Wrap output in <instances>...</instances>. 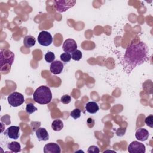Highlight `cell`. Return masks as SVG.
Masks as SVG:
<instances>
[{"label":"cell","instance_id":"1","mask_svg":"<svg viewBox=\"0 0 153 153\" xmlns=\"http://www.w3.org/2000/svg\"><path fill=\"white\" fill-rule=\"evenodd\" d=\"M149 49L146 44L142 41L132 42L127 47L124 54L123 65L126 72L130 73L137 66L148 60Z\"/></svg>","mask_w":153,"mask_h":153},{"label":"cell","instance_id":"2","mask_svg":"<svg viewBox=\"0 0 153 153\" xmlns=\"http://www.w3.org/2000/svg\"><path fill=\"white\" fill-rule=\"evenodd\" d=\"M33 100L41 105L49 103L52 99V94L49 87L41 85L37 88L33 94Z\"/></svg>","mask_w":153,"mask_h":153},{"label":"cell","instance_id":"3","mask_svg":"<svg viewBox=\"0 0 153 153\" xmlns=\"http://www.w3.org/2000/svg\"><path fill=\"white\" fill-rule=\"evenodd\" d=\"M1 70L5 65H8L10 68L13 64L14 59V53L9 50H1Z\"/></svg>","mask_w":153,"mask_h":153},{"label":"cell","instance_id":"4","mask_svg":"<svg viewBox=\"0 0 153 153\" xmlns=\"http://www.w3.org/2000/svg\"><path fill=\"white\" fill-rule=\"evenodd\" d=\"M8 103L13 107H17L22 105L25 99L22 94L19 92H13L8 96Z\"/></svg>","mask_w":153,"mask_h":153},{"label":"cell","instance_id":"5","mask_svg":"<svg viewBox=\"0 0 153 153\" xmlns=\"http://www.w3.org/2000/svg\"><path fill=\"white\" fill-rule=\"evenodd\" d=\"M76 3V1L61 0L54 1V6L56 10L60 13H63L72 7Z\"/></svg>","mask_w":153,"mask_h":153},{"label":"cell","instance_id":"6","mask_svg":"<svg viewBox=\"0 0 153 153\" xmlns=\"http://www.w3.org/2000/svg\"><path fill=\"white\" fill-rule=\"evenodd\" d=\"M38 43L42 46H48L53 42L51 34L47 31H41L38 36Z\"/></svg>","mask_w":153,"mask_h":153},{"label":"cell","instance_id":"7","mask_svg":"<svg viewBox=\"0 0 153 153\" xmlns=\"http://www.w3.org/2000/svg\"><path fill=\"white\" fill-rule=\"evenodd\" d=\"M145 146L138 141L132 142L128 146V151L130 153H145Z\"/></svg>","mask_w":153,"mask_h":153},{"label":"cell","instance_id":"8","mask_svg":"<svg viewBox=\"0 0 153 153\" xmlns=\"http://www.w3.org/2000/svg\"><path fill=\"white\" fill-rule=\"evenodd\" d=\"M77 48L76 41L72 39H67L63 44V50L65 53H72Z\"/></svg>","mask_w":153,"mask_h":153},{"label":"cell","instance_id":"9","mask_svg":"<svg viewBox=\"0 0 153 153\" xmlns=\"http://www.w3.org/2000/svg\"><path fill=\"white\" fill-rule=\"evenodd\" d=\"M4 134L10 139H17L20 136V127L14 126H10L5 131Z\"/></svg>","mask_w":153,"mask_h":153},{"label":"cell","instance_id":"10","mask_svg":"<svg viewBox=\"0 0 153 153\" xmlns=\"http://www.w3.org/2000/svg\"><path fill=\"white\" fill-rule=\"evenodd\" d=\"M63 69V64L62 62L59 60H56L51 63L50 66V70L51 73L54 75H57L62 72Z\"/></svg>","mask_w":153,"mask_h":153},{"label":"cell","instance_id":"11","mask_svg":"<svg viewBox=\"0 0 153 153\" xmlns=\"http://www.w3.org/2000/svg\"><path fill=\"white\" fill-rule=\"evenodd\" d=\"M60 146L56 143H48L44 147V153H60Z\"/></svg>","mask_w":153,"mask_h":153},{"label":"cell","instance_id":"12","mask_svg":"<svg viewBox=\"0 0 153 153\" xmlns=\"http://www.w3.org/2000/svg\"><path fill=\"white\" fill-rule=\"evenodd\" d=\"M135 137L137 140L140 141H145L149 137V132L145 128H139L136 131Z\"/></svg>","mask_w":153,"mask_h":153},{"label":"cell","instance_id":"13","mask_svg":"<svg viewBox=\"0 0 153 153\" xmlns=\"http://www.w3.org/2000/svg\"><path fill=\"white\" fill-rule=\"evenodd\" d=\"M36 136L39 141H46L49 139V135L44 128H38L35 131Z\"/></svg>","mask_w":153,"mask_h":153},{"label":"cell","instance_id":"14","mask_svg":"<svg viewBox=\"0 0 153 153\" xmlns=\"http://www.w3.org/2000/svg\"><path fill=\"white\" fill-rule=\"evenodd\" d=\"M85 110L90 114H95L99 111V106L94 102H89L85 105Z\"/></svg>","mask_w":153,"mask_h":153},{"label":"cell","instance_id":"15","mask_svg":"<svg viewBox=\"0 0 153 153\" xmlns=\"http://www.w3.org/2000/svg\"><path fill=\"white\" fill-rule=\"evenodd\" d=\"M35 38L31 35H27L25 36L23 39V44L27 48L33 47L35 44Z\"/></svg>","mask_w":153,"mask_h":153},{"label":"cell","instance_id":"16","mask_svg":"<svg viewBox=\"0 0 153 153\" xmlns=\"http://www.w3.org/2000/svg\"><path fill=\"white\" fill-rule=\"evenodd\" d=\"M7 148L9 149L11 152H19L21 151L20 144L17 142H11L7 144Z\"/></svg>","mask_w":153,"mask_h":153},{"label":"cell","instance_id":"17","mask_svg":"<svg viewBox=\"0 0 153 153\" xmlns=\"http://www.w3.org/2000/svg\"><path fill=\"white\" fill-rule=\"evenodd\" d=\"M51 128L53 130L59 131L63 128V123L60 119H56L54 120L51 124Z\"/></svg>","mask_w":153,"mask_h":153},{"label":"cell","instance_id":"18","mask_svg":"<svg viewBox=\"0 0 153 153\" xmlns=\"http://www.w3.org/2000/svg\"><path fill=\"white\" fill-rule=\"evenodd\" d=\"M71 58L75 60V61H79L82 58V53L79 50H76L74 51L71 54Z\"/></svg>","mask_w":153,"mask_h":153},{"label":"cell","instance_id":"19","mask_svg":"<svg viewBox=\"0 0 153 153\" xmlns=\"http://www.w3.org/2000/svg\"><path fill=\"white\" fill-rule=\"evenodd\" d=\"M45 60L48 63H52L54 61L55 59V55L54 53L51 51H48L44 56Z\"/></svg>","mask_w":153,"mask_h":153},{"label":"cell","instance_id":"20","mask_svg":"<svg viewBox=\"0 0 153 153\" xmlns=\"http://www.w3.org/2000/svg\"><path fill=\"white\" fill-rule=\"evenodd\" d=\"M37 110H38L37 108H36L34 106V105L32 103H27L26 106V112L29 114H32Z\"/></svg>","mask_w":153,"mask_h":153},{"label":"cell","instance_id":"21","mask_svg":"<svg viewBox=\"0 0 153 153\" xmlns=\"http://www.w3.org/2000/svg\"><path fill=\"white\" fill-rule=\"evenodd\" d=\"M70 115L74 119H77L79 118L81 116V110L78 108H75L71 112Z\"/></svg>","mask_w":153,"mask_h":153},{"label":"cell","instance_id":"22","mask_svg":"<svg viewBox=\"0 0 153 153\" xmlns=\"http://www.w3.org/2000/svg\"><path fill=\"white\" fill-rule=\"evenodd\" d=\"M60 58L62 62H68L71 59V55L68 53H63L60 55Z\"/></svg>","mask_w":153,"mask_h":153},{"label":"cell","instance_id":"23","mask_svg":"<svg viewBox=\"0 0 153 153\" xmlns=\"http://www.w3.org/2000/svg\"><path fill=\"white\" fill-rule=\"evenodd\" d=\"M152 121H153V115H149V116H148L145 120V124L149 126L151 128L153 127V123H152Z\"/></svg>","mask_w":153,"mask_h":153},{"label":"cell","instance_id":"24","mask_svg":"<svg viewBox=\"0 0 153 153\" xmlns=\"http://www.w3.org/2000/svg\"><path fill=\"white\" fill-rule=\"evenodd\" d=\"M60 101L63 104H68L71 101V97L70 96H69L68 94H65V95H63L61 97Z\"/></svg>","mask_w":153,"mask_h":153},{"label":"cell","instance_id":"25","mask_svg":"<svg viewBox=\"0 0 153 153\" xmlns=\"http://www.w3.org/2000/svg\"><path fill=\"white\" fill-rule=\"evenodd\" d=\"M89 153H98L99 152V149L97 146H90L87 151Z\"/></svg>","mask_w":153,"mask_h":153}]
</instances>
